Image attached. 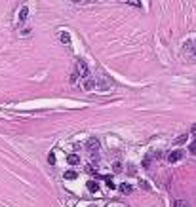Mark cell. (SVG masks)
Wrapping results in <instances>:
<instances>
[{
	"mask_svg": "<svg viewBox=\"0 0 196 207\" xmlns=\"http://www.w3.org/2000/svg\"><path fill=\"white\" fill-rule=\"evenodd\" d=\"M99 146H101V143H99V139H95V137L86 141V150H88V152H97Z\"/></svg>",
	"mask_w": 196,
	"mask_h": 207,
	"instance_id": "cell-1",
	"label": "cell"
},
{
	"mask_svg": "<svg viewBox=\"0 0 196 207\" xmlns=\"http://www.w3.org/2000/svg\"><path fill=\"white\" fill-rule=\"evenodd\" d=\"M183 158V150H171L169 154H168V161L169 163H175V161H179Z\"/></svg>",
	"mask_w": 196,
	"mask_h": 207,
	"instance_id": "cell-2",
	"label": "cell"
},
{
	"mask_svg": "<svg viewBox=\"0 0 196 207\" xmlns=\"http://www.w3.org/2000/svg\"><path fill=\"white\" fill-rule=\"evenodd\" d=\"M93 88H95V82H93L92 78H86V80H84V90L90 91V90H93Z\"/></svg>",
	"mask_w": 196,
	"mask_h": 207,
	"instance_id": "cell-3",
	"label": "cell"
},
{
	"mask_svg": "<svg viewBox=\"0 0 196 207\" xmlns=\"http://www.w3.org/2000/svg\"><path fill=\"white\" fill-rule=\"evenodd\" d=\"M88 190L90 192H97L99 190V182L97 181H88Z\"/></svg>",
	"mask_w": 196,
	"mask_h": 207,
	"instance_id": "cell-4",
	"label": "cell"
},
{
	"mask_svg": "<svg viewBox=\"0 0 196 207\" xmlns=\"http://www.w3.org/2000/svg\"><path fill=\"white\" fill-rule=\"evenodd\" d=\"M67 161L71 163V165H78L80 163V158L76 156V154H69V158H67Z\"/></svg>",
	"mask_w": 196,
	"mask_h": 207,
	"instance_id": "cell-5",
	"label": "cell"
},
{
	"mask_svg": "<svg viewBox=\"0 0 196 207\" xmlns=\"http://www.w3.org/2000/svg\"><path fill=\"white\" fill-rule=\"evenodd\" d=\"M187 139H189V135H179L177 139H175V145H185V143H187Z\"/></svg>",
	"mask_w": 196,
	"mask_h": 207,
	"instance_id": "cell-6",
	"label": "cell"
},
{
	"mask_svg": "<svg viewBox=\"0 0 196 207\" xmlns=\"http://www.w3.org/2000/svg\"><path fill=\"white\" fill-rule=\"evenodd\" d=\"M61 42H63V44H69V42H71V34H69V32H61Z\"/></svg>",
	"mask_w": 196,
	"mask_h": 207,
	"instance_id": "cell-7",
	"label": "cell"
},
{
	"mask_svg": "<svg viewBox=\"0 0 196 207\" xmlns=\"http://www.w3.org/2000/svg\"><path fill=\"white\" fill-rule=\"evenodd\" d=\"M103 179H105V182H107V186H108V188H114V186H116V184L112 182V177H111V175H105Z\"/></svg>",
	"mask_w": 196,
	"mask_h": 207,
	"instance_id": "cell-8",
	"label": "cell"
},
{
	"mask_svg": "<svg viewBox=\"0 0 196 207\" xmlns=\"http://www.w3.org/2000/svg\"><path fill=\"white\" fill-rule=\"evenodd\" d=\"M65 179H69V181H74L76 179V171H65Z\"/></svg>",
	"mask_w": 196,
	"mask_h": 207,
	"instance_id": "cell-9",
	"label": "cell"
},
{
	"mask_svg": "<svg viewBox=\"0 0 196 207\" xmlns=\"http://www.w3.org/2000/svg\"><path fill=\"white\" fill-rule=\"evenodd\" d=\"M120 190H122L124 194H129V192H132V184H128V182L120 184Z\"/></svg>",
	"mask_w": 196,
	"mask_h": 207,
	"instance_id": "cell-10",
	"label": "cell"
},
{
	"mask_svg": "<svg viewBox=\"0 0 196 207\" xmlns=\"http://www.w3.org/2000/svg\"><path fill=\"white\" fill-rule=\"evenodd\" d=\"M173 207H190V205L185 201V200H177L175 203H173Z\"/></svg>",
	"mask_w": 196,
	"mask_h": 207,
	"instance_id": "cell-11",
	"label": "cell"
},
{
	"mask_svg": "<svg viewBox=\"0 0 196 207\" xmlns=\"http://www.w3.org/2000/svg\"><path fill=\"white\" fill-rule=\"evenodd\" d=\"M97 86H99V88H101V90H107V88H108V82H107L105 78H101L99 82H97Z\"/></svg>",
	"mask_w": 196,
	"mask_h": 207,
	"instance_id": "cell-12",
	"label": "cell"
},
{
	"mask_svg": "<svg viewBox=\"0 0 196 207\" xmlns=\"http://www.w3.org/2000/svg\"><path fill=\"white\" fill-rule=\"evenodd\" d=\"M71 84H76V80H78V70H72V74H71Z\"/></svg>",
	"mask_w": 196,
	"mask_h": 207,
	"instance_id": "cell-13",
	"label": "cell"
},
{
	"mask_svg": "<svg viewBox=\"0 0 196 207\" xmlns=\"http://www.w3.org/2000/svg\"><path fill=\"white\" fill-rule=\"evenodd\" d=\"M27 14H29V10H27V8H21V14H19V19L23 21V19L27 17Z\"/></svg>",
	"mask_w": 196,
	"mask_h": 207,
	"instance_id": "cell-14",
	"label": "cell"
},
{
	"mask_svg": "<svg viewBox=\"0 0 196 207\" xmlns=\"http://www.w3.org/2000/svg\"><path fill=\"white\" fill-rule=\"evenodd\" d=\"M189 150H190V154H196V137H194V141H192V143H190Z\"/></svg>",
	"mask_w": 196,
	"mask_h": 207,
	"instance_id": "cell-15",
	"label": "cell"
},
{
	"mask_svg": "<svg viewBox=\"0 0 196 207\" xmlns=\"http://www.w3.org/2000/svg\"><path fill=\"white\" fill-rule=\"evenodd\" d=\"M48 163H55V152H50V156H48Z\"/></svg>",
	"mask_w": 196,
	"mask_h": 207,
	"instance_id": "cell-16",
	"label": "cell"
},
{
	"mask_svg": "<svg viewBox=\"0 0 196 207\" xmlns=\"http://www.w3.org/2000/svg\"><path fill=\"white\" fill-rule=\"evenodd\" d=\"M149 165H150V158L145 156V160H143V167H149Z\"/></svg>",
	"mask_w": 196,
	"mask_h": 207,
	"instance_id": "cell-17",
	"label": "cell"
},
{
	"mask_svg": "<svg viewBox=\"0 0 196 207\" xmlns=\"http://www.w3.org/2000/svg\"><path fill=\"white\" fill-rule=\"evenodd\" d=\"M192 133H196V124H194V125H192Z\"/></svg>",
	"mask_w": 196,
	"mask_h": 207,
	"instance_id": "cell-18",
	"label": "cell"
}]
</instances>
